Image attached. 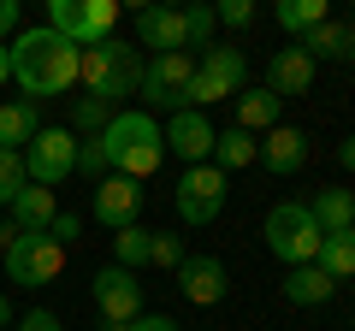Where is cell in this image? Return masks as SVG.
I'll return each instance as SVG.
<instances>
[{
	"label": "cell",
	"instance_id": "6da1fadb",
	"mask_svg": "<svg viewBox=\"0 0 355 331\" xmlns=\"http://www.w3.org/2000/svg\"><path fill=\"white\" fill-rule=\"evenodd\" d=\"M12 83L24 89V101H48V95H65L77 83V48L65 36H53L48 24L12 36Z\"/></svg>",
	"mask_w": 355,
	"mask_h": 331
},
{
	"label": "cell",
	"instance_id": "7a4b0ae2",
	"mask_svg": "<svg viewBox=\"0 0 355 331\" xmlns=\"http://www.w3.org/2000/svg\"><path fill=\"white\" fill-rule=\"evenodd\" d=\"M101 142H107V166H113L119 178H130V184L154 178L160 160H166V130L154 125V113H119L113 125L101 130Z\"/></svg>",
	"mask_w": 355,
	"mask_h": 331
},
{
	"label": "cell",
	"instance_id": "3957f363",
	"mask_svg": "<svg viewBox=\"0 0 355 331\" xmlns=\"http://www.w3.org/2000/svg\"><path fill=\"white\" fill-rule=\"evenodd\" d=\"M261 237H266V249H272L284 267H314L326 231H320V219H314V207H308V202H279L272 213H266Z\"/></svg>",
	"mask_w": 355,
	"mask_h": 331
},
{
	"label": "cell",
	"instance_id": "277c9868",
	"mask_svg": "<svg viewBox=\"0 0 355 331\" xmlns=\"http://www.w3.org/2000/svg\"><path fill=\"white\" fill-rule=\"evenodd\" d=\"M119 0H48V30L65 36L71 48H101L113 42Z\"/></svg>",
	"mask_w": 355,
	"mask_h": 331
},
{
	"label": "cell",
	"instance_id": "5b68a950",
	"mask_svg": "<svg viewBox=\"0 0 355 331\" xmlns=\"http://www.w3.org/2000/svg\"><path fill=\"white\" fill-rule=\"evenodd\" d=\"M65 267V249L42 231V237H12L6 242V278L18 284V290H42V284H53Z\"/></svg>",
	"mask_w": 355,
	"mask_h": 331
},
{
	"label": "cell",
	"instance_id": "8992f818",
	"mask_svg": "<svg viewBox=\"0 0 355 331\" xmlns=\"http://www.w3.org/2000/svg\"><path fill=\"white\" fill-rule=\"evenodd\" d=\"M225 190H231V178L214 160L190 166V172L178 178V219H184V225H214V219L225 213Z\"/></svg>",
	"mask_w": 355,
	"mask_h": 331
},
{
	"label": "cell",
	"instance_id": "52a82bcc",
	"mask_svg": "<svg viewBox=\"0 0 355 331\" xmlns=\"http://www.w3.org/2000/svg\"><path fill=\"white\" fill-rule=\"evenodd\" d=\"M196 77V53H154L148 71H142L137 101H148L154 113H184V89Z\"/></svg>",
	"mask_w": 355,
	"mask_h": 331
},
{
	"label": "cell",
	"instance_id": "ba28073f",
	"mask_svg": "<svg viewBox=\"0 0 355 331\" xmlns=\"http://www.w3.org/2000/svg\"><path fill=\"white\" fill-rule=\"evenodd\" d=\"M77 142L71 130H36V142L24 148V178L42 184V190H60V178L77 172Z\"/></svg>",
	"mask_w": 355,
	"mask_h": 331
},
{
	"label": "cell",
	"instance_id": "9c48e42d",
	"mask_svg": "<svg viewBox=\"0 0 355 331\" xmlns=\"http://www.w3.org/2000/svg\"><path fill=\"white\" fill-rule=\"evenodd\" d=\"M95 307H101V325H130L142 319V284L125 267H101L95 272Z\"/></svg>",
	"mask_w": 355,
	"mask_h": 331
},
{
	"label": "cell",
	"instance_id": "30bf717a",
	"mask_svg": "<svg viewBox=\"0 0 355 331\" xmlns=\"http://www.w3.org/2000/svg\"><path fill=\"white\" fill-rule=\"evenodd\" d=\"M89 213L101 219L107 231L137 225V213H142V184H130V178H119V172H107V178L95 184V195H89Z\"/></svg>",
	"mask_w": 355,
	"mask_h": 331
},
{
	"label": "cell",
	"instance_id": "8fae6325",
	"mask_svg": "<svg viewBox=\"0 0 355 331\" xmlns=\"http://www.w3.org/2000/svg\"><path fill=\"white\" fill-rule=\"evenodd\" d=\"M178 290H184V302H196V307H214V302H225V260H214V255H184V267H178Z\"/></svg>",
	"mask_w": 355,
	"mask_h": 331
},
{
	"label": "cell",
	"instance_id": "7c38bea8",
	"mask_svg": "<svg viewBox=\"0 0 355 331\" xmlns=\"http://www.w3.org/2000/svg\"><path fill=\"white\" fill-rule=\"evenodd\" d=\"M214 142H219V130L207 125V113H172V125H166V148L190 166L214 160Z\"/></svg>",
	"mask_w": 355,
	"mask_h": 331
},
{
	"label": "cell",
	"instance_id": "4fadbf2b",
	"mask_svg": "<svg viewBox=\"0 0 355 331\" xmlns=\"http://www.w3.org/2000/svg\"><path fill=\"white\" fill-rule=\"evenodd\" d=\"M314 71H320V65L291 42V48H279L272 60H266V83H261V89H272L279 101H291V95H308V89H314Z\"/></svg>",
	"mask_w": 355,
	"mask_h": 331
},
{
	"label": "cell",
	"instance_id": "5bb4252c",
	"mask_svg": "<svg viewBox=\"0 0 355 331\" xmlns=\"http://www.w3.org/2000/svg\"><path fill=\"white\" fill-rule=\"evenodd\" d=\"M142 71H148V60H142L137 42H107V101H130V95L142 89Z\"/></svg>",
	"mask_w": 355,
	"mask_h": 331
},
{
	"label": "cell",
	"instance_id": "9a60e30c",
	"mask_svg": "<svg viewBox=\"0 0 355 331\" xmlns=\"http://www.w3.org/2000/svg\"><path fill=\"white\" fill-rule=\"evenodd\" d=\"M137 48L190 53V48H184V18H178V6H142V12H137Z\"/></svg>",
	"mask_w": 355,
	"mask_h": 331
},
{
	"label": "cell",
	"instance_id": "2e32d148",
	"mask_svg": "<svg viewBox=\"0 0 355 331\" xmlns=\"http://www.w3.org/2000/svg\"><path fill=\"white\" fill-rule=\"evenodd\" d=\"M261 166H266V172H279V178L302 172V166H308V136H302L296 125L266 130V142H261Z\"/></svg>",
	"mask_w": 355,
	"mask_h": 331
},
{
	"label": "cell",
	"instance_id": "e0dca14e",
	"mask_svg": "<svg viewBox=\"0 0 355 331\" xmlns=\"http://www.w3.org/2000/svg\"><path fill=\"white\" fill-rule=\"evenodd\" d=\"M53 213H60V202H53V190H42V184H24V190L12 195V231L18 237H42V231L53 225Z\"/></svg>",
	"mask_w": 355,
	"mask_h": 331
},
{
	"label": "cell",
	"instance_id": "ac0fdd59",
	"mask_svg": "<svg viewBox=\"0 0 355 331\" xmlns=\"http://www.w3.org/2000/svg\"><path fill=\"white\" fill-rule=\"evenodd\" d=\"M284 125V101L272 89H243L237 95V130L261 136V130H279Z\"/></svg>",
	"mask_w": 355,
	"mask_h": 331
},
{
	"label": "cell",
	"instance_id": "d6986e66",
	"mask_svg": "<svg viewBox=\"0 0 355 331\" xmlns=\"http://www.w3.org/2000/svg\"><path fill=\"white\" fill-rule=\"evenodd\" d=\"M331 296H338V284H331L320 267H291L284 272V302L291 307H326Z\"/></svg>",
	"mask_w": 355,
	"mask_h": 331
},
{
	"label": "cell",
	"instance_id": "ffe728a7",
	"mask_svg": "<svg viewBox=\"0 0 355 331\" xmlns=\"http://www.w3.org/2000/svg\"><path fill=\"white\" fill-rule=\"evenodd\" d=\"M36 130H42V113H36V101H6V107H0V148L24 154L30 142H36Z\"/></svg>",
	"mask_w": 355,
	"mask_h": 331
},
{
	"label": "cell",
	"instance_id": "44dd1931",
	"mask_svg": "<svg viewBox=\"0 0 355 331\" xmlns=\"http://www.w3.org/2000/svg\"><path fill=\"white\" fill-rule=\"evenodd\" d=\"M296 48L308 53V60H355V48H349V24H338V18H326V24H314L308 36H296Z\"/></svg>",
	"mask_w": 355,
	"mask_h": 331
},
{
	"label": "cell",
	"instance_id": "7402d4cb",
	"mask_svg": "<svg viewBox=\"0 0 355 331\" xmlns=\"http://www.w3.org/2000/svg\"><path fill=\"white\" fill-rule=\"evenodd\" d=\"M314 267L326 272L331 284L355 278V225H349V231H331V237L320 242V255H314Z\"/></svg>",
	"mask_w": 355,
	"mask_h": 331
},
{
	"label": "cell",
	"instance_id": "603a6c76",
	"mask_svg": "<svg viewBox=\"0 0 355 331\" xmlns=\"http://www.w3.org/2000/svg\"><path fill=\"white\" fill-rule=\"evenodd\" d=\"M113 118H119V101H107V95H77L71 101V136H101Z\"/></svg>",
	"mask_w": 355,
	"mask_h": 331
},
{
	"label": "cell",
	"instance_id": "cb8c5ba5",
	"mask_svg": "<svg viewBox=\"0 0 355 331\" xmlns=\"http://www.w3.org/2000/svg\"><path fill=\"white\" fill-rule=\"evenodd\" d=\"M308 207H314V219H320V231H326V237L355 225V190H320Z\"/></svg>",
	"mask_w": 355,
	"mask_h": 331
},
{
	"label": "cell",
	"instance_id": "d4e9b609",
	"mask_svg": "<svg viewBox=\"0 0 355 331\" xmlns=\"http://www.w3.org/2000/svg\"><path fill=\"white\" fill-rule=\"evenodd\" d=\"M249 160H261V142H254L249 130H219V142H214V166L219 172H243Z\"/></svg>",
	"mask_w": 355,
	"mask_h": 331
},
{
	"label": "cell",
	"instance_id": "484cf974",
	"mask_svg": "<svg viewBox=\"0 0 355 331\" xmlns=\"http://www.w3.org/2000/svg\"><path fill=\"white\" fill-rule=\"evenodd\" d=\"M148 255H154V231H142V225L113 231V267L137 272V267H148Z\"/></svg>",
	"mask_w": 355,
	"mask_h": 331
},
{
	"label": "cell",
	"instance_id": "4316f807",
	"mask_svg": "<svg viewBox=\"0 0 355 331\" xmlns=\"http://www.w3.org/2000/svg\"><path fill=\"white\" fill-rule=\"evenodd\" d=\"M272 18H279L291 36H308V30L326 24L331 12H326V0H279V12H272Z\"/></svg>",
	"mask_w": 355,
	"mask_h": 331
},
{
	"label": "cell",
	"instance_id": "83f0119b",
	"mask_svg": "<svg viewBox=\"0 0 355 331\" xmlns=\"http://www.w3.org/2000/svg\"><path fill=\"white\" fill-rule=\"evenodd\" d=\"M178 18H184V48H214V30H219V18H214V6H178Z\"/></svg>",
	"mask_w": 355,
	"mask_h": 331
},
{
	"label": "cell",
	"instance_id": "f1b7e54d",
	"mask_svg": "<svg viewBox=\"0 0 355 331\" xmlns=\"http://www.w3.org/2000/svg\"><path fill=\"white\" fill-rule=\"evenodd\" d=\"M77 172H83L89 184H101L107 172H113V166H107V142H101V136H83V142H77Z\"/></svg>",
	"mask_w": 355,
	"mask_h": 331
},
{
	"label": "cell",
	"instance_id": "f546056e",
	"mask_svg": "<svg viewBox=\"0 0 355 331\" xmlns=\"http://www.w3.org/2000/svg\"><path fill=\"white\" fill-rule=\"evenodd\" d=\"M24 154H12V148H0V207H12V195L24 190Z\"/></svg>",
	"mask_w": 355,
	"mask_h": 331
},
{
	"label": "cell",
	"instance_id": "4dcf8cb0",
	"mask_svg": "<svg viewBox=\"0 0 355 331\" xmlns=\"http://www.w3.org/2000/svg\"><path fill=\"white\" fill-rule=\"evenodd\" d=\"M148 267H184V237H172V231H154V255H148Z\"/></svg>",
	"mask_w": 355,
	"mask_h": 331
},
{
	"label": "cell",
	"instance_id": "1f68e13d",
	"mask_svg": "<svg viewBox=\"0 0 355 331\" xmlns=\"http://www.w3.org/2000/svg\"><path fill=\"white\" fill-rule=\"evenodd\" d=\"M214 18H219V24H231V30H249L254 24V0H219Z\"/></svg>",
	"mask_w": 355,
	"mask_h": 331
},
{
	"label": "cell",
	"instance_id": "d6a6232c",
	"mask_svg": "<svg viewBox=\"0 0 355 331\" xmlns=\"http://www.w3.org/2000/svg\"><path fill=\"white\" fill-rule=\"evenodd\" d=\"M48 237H53V242L65 249V242H77V237H83V219H77V213H65V207H60V213H53V225H48Z\"/></svg>",
	"mask_w": 355,
	"mask_h": 331
},
{
	"label": "cell",
	"instance_id": "836d02e7",
	"mask_svg": "<svg viewBox=\"0 0 355 331\" xmlns=\"http://www.w3.org/2000/svg\"><path fill=\"white\" fill-rule=\"evenodd\" d=\"M18 331H60V314H48V307H30V314L18 319Z\"/></svg>",
	"mask_w": 355,
	"mask_h": 331
},
{
	"label": "cell",
	"instance_id": "e575fe53",
	"mask_svg": "<svg viewBox=\"0 0 355 331\" xmlns=\"http://www.w3.org/2000/svg\"><path fill=\"white\" fill-rule=\"evenodd\" d=\"M125 331H184V325H178L172 314H142V319H130Z\"/></svg>",
	"mask_w": 355,
	"mask_h": 331
},
{
	"label": "cell",
	"instance_id": "d590c367",
	"mask_svg": "<svg viewBox=\"0 0 355 331\" xmlns=\"http://www.w3.org/2000/svg\"><path fill=\"white\" fill-rule=\"evenodd\" d=\"M18 30V0H0V42Z\"/></svg>",
	"mask_w": 355,
	"mask_h": 331
},
{
	"label": "cell",
	"instance_id": "8d00e7d4",
	"mask_svg": "<svg viewBox=\"0 0 355 331\" xmlns=\"http://www.w3.org/2000/svg\"><path fill=\"white\" fill-rule=\"evenodd\" d=\"M338 166H343V172H355V136L338 142Z\"/></svg>",
	"mask_w": 355,
	"mask_h": 331
},
{
	"label": "cell",
	"instance_id": "74e56055",
	"mask_svg": "<svg viewBox=\"0 0 355 331\" xmlns=\"http://www.w3.org/2000/svg\"><path fill=\"white\" fill-rule=\"evenodd\" d=\"M12 83V53H6V42H0V89Z\"/></svg>",
	"mask_w": 355,
	"mask_h": 331
},
{
	"label": "cell",
	"instance_id": "f35d334b",
	"mask_svg": "<svg viewBox=\"0 0 355 331\" xmlns=\"http://www.w3.org/2000/svg\"><path fill=\"white\" fill-rule=\"evenodd\" d=\"M0 331H12V302L0 296Z\"/></svg>",
	"mask_w": 355,
	"mask_h": 331
},
{
	"label": "cell",
	"instance_id": "ab89813d",
	"mask_svg": "<svg viewBox=\"0 0 355 331\" xmlns=\"http://www.w3.org/2000/svg\"><path fill=\"white\" fill-rule=\"evenodd\" d=\"M12 237H18V231H12V225H6V219H0V249H6V242H12Z\"/></svg>",
	"mask_w": 355,
	"mask_h": 331
},
{
	"label": "cell",
	"instance_id": "60d3db41",
	"mask_svg": "<svg viewBox=\"0 0 355 331\" xmlns=\"http://www.w3.org/2000/svg\"><path fill=\"white\" fill-rule=\"evenodd\" d=\"M101 331H125V325H101Z\"/></svg>",
	"mask_w": 355,
	"mask_h": 331
},
{
	"label": "cell",
	"instance_id": "b9f144b4",
	"mask_svg": "<svg viewBox=\"0 0 355 331\" xmlns=\"http://www.w3.org/2000/svg\"><path fill=\"white\" fill-rule=\"evenodd\" d=\"M349 48H355V24H349Z\"/></svg>",
	"mask_w": 355,
	"mask_h": 331
}]
</instances>
